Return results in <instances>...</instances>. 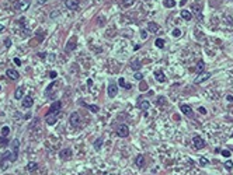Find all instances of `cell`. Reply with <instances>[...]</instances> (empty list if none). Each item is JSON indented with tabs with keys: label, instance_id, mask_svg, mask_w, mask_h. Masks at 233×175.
I'll return each instance as SVG.
<instances>
[{
	"label": "cell",
	"instance_id": "obj_1",
	"mask_svg": "<svg viewBox=\"0 0 233 175\" xmlns=\"http://www.w3.org/2000/svg\"><path fill=\"white\" fill-rule=\"evenodd\" d=\"M13 161H14V158H13V153H11V151H6V153L3 154L2 161H0V168H2V169H7Z\"/></svg>",
	"mask_w": 233,
	"mask_h": 175
},
{
	"label": "cell",
	"instance_id": "obj_2",
	"mask_svg": "<svg viewBox=\"0 0 233 175\" xmlns=\"http://www.w3.org/2000/svg\"><path fill=\"white\" fill-rule=\"evenodd\" d=\"M61 108H62V102L61 101H55V102H52V105L49 106V114L59 115L61 114Z\"/></svg>",
	"mask_w": 233,
	"mask_h": 175
},
{
	"label": "cell",
	"instance_id": "obj_3",
	"mask_svg": "<svg viewBox=\"0 0 233 175\" xmlns=\"http://www.w3.org/2000/svg\"><path fill=\"white\" fill-rule=\"evenodd\" d=\"M117 135H118L119 137H127V136L129 135V129H128L127 125H118V126H117Z\"/></svg>",
	"mask_w": 233,
	"mask_h": 175
},
{
	"label": "cell",
	"instance_id": "obj_4",
	"mask_svg": "<svg viewBox=\"0 0 233 175\" xmlns=\"http://www.w3.org/2000/svg\"><path fill=\"white\" fill-rule=\"evenodd\" d=\"M192 143H194V147L197 148V150H200V148H204V147H205V142H204V139H201L200 136H194Z\"/></svg>",
	"mask_w": 233,
	"mask_h": 175
},
{
	"label": "cell",
	"instance_id": "obj_5",
	"mask_svg": "<svg viewBox=\"0 0 233 175\" xmlns=\"http://www.w3.org/2000/svg\"><path fill=\"white\" fill-rule=\"evenodd\" d=\"M69 121H70V125H73V126H80V116H79V114L77 112H73L72 115H70V118H69Z\"/></svg>",
	"mask_w": 233,
	"mask_h": 175
},
{
	"label": "cell",
	"instance_id": "obj_6",
	"mask_svg": "<svg viewBox=\"0 0 233 175\" xmlns=\"http://www.w3.org/2000/svg\"><path fill=\"white\" fill-rule=\"evenodd\" d=\"M108 97L110 98H114L115 95H117V93H118V87H117V84L115 83H110V85H108Z\"/></svg>",
	"mask_w": 233,
	"mask_h": 175
},
{
	"label": "cell",
	"instance_id": "obj_7",
	"mask_svg": "<svg viewBox=\"0 0 233 175\" xmlns=\"http://www.w3.org/2000/svg\"><path fill=\"white\" fill-rule=\"evenodd\" d=\"M58 116L59 115H55V114H46V116H45V121H46V123L49 125V126H52V125H55L56 123V121H58Z\"/></svg>",
	"mask_w": 233,
	"mask_h": 175
},
{
	"label": "cell",
	"instance_id": "obj_8",
	"mask_svg": "<svg viewBox=\"0 0 233 175\" xmlns=\"http://www.w3.org/2000/svg\"><path fill=\"white\" fill-rule=\"evenodd\" d=\"M180 109L183 111V114H184V115H187L188 118H192V116H194V112H192V109H191L188 105H185V104H181Z\"/></svg>",
	"mask_w": 233,
	"mask_h": 175
},
{
	"label": "cell",
	"instance_id": "obj_9",
	"mask_svg": "<svg viewBox=\"0 0 233 175\" xmlns=\"http://www.w3.org/2000/svg\"><path fill=\"white\" fill-rule=\"evenodd\" d=\"M65 4H66V7L69 10H76L79 7V0H66Z\"/></svg>",
	"mask_w": 233,
	"mask_h": 175
},
{
	"label": "cell",
	"instance_id": "obj_10",
	"mask_svg": "<svg viewBox=\"0 0 233 175\" xmlns=\"http://www.w3.org/2000/svg\"><path fill=\"white\" fill-rule=\"evenodd\" d=\"M6 76L9 77V79H11V80H18V77H20L18 72H15L14 69H9V70L6 72Z\"/></svg>",
	"mask_w": 233,
	"mask_h": 175
},
{
	"label": "cell",
	"instance_id": "obj_11",
	"mask_svg": "<svg viewBox=\"0 0 233 175\" xmlns=\"http://www.w3.org/2000/svg\"><path fill=\"white\" fill-rule=\"evenodd\" d=\"M209 77H211V73H202V74H200L195 79V84H200V83H202V81H205V80H208Z\"/></svg>",
	"mask_w": 233,
	"mask_h": 175
},
{
	"label": "cell",
	"instance_id": "obj_12",
	"mask_svg": "<svg viewBox=\"0 0 233 175\" xmlns=\"http://www.w3.org/2000/svg\"><path fill=\"white\" fill-rule=\"evenodd\" d=\"M32 104H34V101H32L31 97H24V98H23V106H24V108H31Z\"/></svg>",
	"mask_w": 233,
	"mask_h": 175
},
{
	"label": "cell",
	"instance_id": "obj_13",
	"mask_svg": "<svg viewBox=\"0 0 233 175\" xmlns=\"http://www.w3.org/2000/svg\"><path fill=\"white\" fill-rule=\"evenodd\" d=\"M59 156H61V158H65V160H67V158L72 156V150H70V148H63V150H61Z\"/></svg>",
	"mask_w": 233,
	"mask_h": 175
},
{
	"label": "cell",
	"instance_id": "obj_14",
	"mask_svg": "<svg viewBox=\"0 0 233 175\" xmlns=\"http://www.w3.org/2000/svg\"><path fill=\"white\" fill-rule=\"evenodd\" d=\"M148 30L150 31V34H157L159 32V25L156 23H149L148 24Z\"/></svg>",
	"mask_w": 233,
	"mask_h": 175
},
{
	"label": "cell",
	"instance_id": "obj_15",
	"mask_svg": "<svg viewBox=\"0 0 233 175\" xmlns=\"http://www.w3.org/2000/svg\"><path fill=\"white\" fill-rule=\"evenodd\" d=\"M154 77H156V80H157L159 83H164V81H166V77H164V74L162 72H154Z\"/></svg>",
	"mask_w": 233,
	"mask_h": 175
},
{
	"label": "cell",
	"instance_id": "obj_16",
	"mask_svg": "<svg viewBox=\"0 0 233 175\" xmlns=\"http://www.w3.org/2000/svg\"><path fill=\"white\" fill-rule=\"evenodd\" d=\"M135 164H136V167H143L145 165V157L139 154L136 157V160H135Z\"/></svg>",
	"mask_w": 233,
	"mask_h": 175
},
{
	"label": "cell",
	"instance_id": "obj_17",
	"mask_svg": "<svg viewBox=\"0 0 233 175\" xmlns=\"http://www.w3.org/2000/svg\"><path fill=\"white\" fill-rule=\"evenodd\" d=\"M23 97H24V88L18 87L17 90H15V100H21Z\"/></svg>",
	"mask_w": 233,
	"mask_h": 175
},
{
	"label": "cell",
	"instance_id": "obj_18",
	"mask_svg": "<svg viewBox=\"0 0 233 175\" xmlns=\"http://www.w3.org/2000/svg\"><path fill=\"white\" fill-rule=\"evenodd\" d=\"M138 105H139L140 109H143V111H148L149 106H150V104H149V101H140V102H138Z\"/></svg>",
	"mask_w": 233,
	"mask_h": 175
},
{
	"label": "cell",
	"instance_id": "obj_19",
	"mask_svg": "<svg viewBox=\"0 0 233 175\" xmlns=\"http://www.w3.org/2000/svg\"><path fill=\"white\" fill-rule=\"evenodd\" d=\"M37 168H38V164H37V163H34V161H30V163L27 164V169H28V171H31V172H32V171H35Z\"/></svg>",
	"mask_w": 233,
	"mask_h": 175
},
{
	"label": "cell",
	"instance_id": "obj_20",
	"mask_svg": "<svg viewBox=\"0 0 233 175\" xmlns=\"http://www.w3.org/2000/svg\"><path fill=\"white\" fill-rule=\"evenodd\" d=\"M75 48H76V42H75V39H70L69 42H67V45H66V51H67V52H70V51H73Z\"/></svg>",
	"mask_w": 233,
	"mask_h": 175
},
{
	"label": "cell",
	"instance_id": "obj_21",
	"mask_svg": "<svg viewBox=\"0 0 233 175\" xmlns=\"http://www.w3.org/2000/svg\"><path fill=\"white\" fill-rule=\"evenodd\" d=\"M181 17L184 18L185 21H190V20H191V13L187 11V10H183V11H181Z\"/></svg>",
	"mask_w": 233,
	"mask_h": 175
},
{
	"label": "cell",
	"instance_id": "obj_22",
	"mask_svg": "<svg viewBox=\"0 0 233 175\" xmlns=\"http://www.w3.org/2000/svg\"><path fill=\"white\" fill-rule=\"evenodd\" d=\"M163 4L166 7H169V9H173V7L176 6V2H174V0H164Z\"/></svg>",
	"mask_w": 233,
	"mask_h": 175
},
{
	"label": "cell",
	"instance_id": "obj_23",
	"mask_svg": "<svg viewBox=\"0 0 233 175\" xmlns=\"http://www.w3.org/2000/svg\"><path fill=\"white\" fill-rule=\"evenodd\" d=\"M0 133H2V136H3V137H7V136H9V133H10V127L9 126H3V127H2V130H0Z\"/></svg>",
	"mask_w": 233,
	"mask_h": 175
},
{
	"label": "cell",
	"instance_id": "obj_24",
	"mask_svg": "<svg viewBox=\"0 0 233 175\" xmlns=\"http://www.w3.org/2000/svg\"><path fill=\"white\" fill-rule=\"evenodd\" d=\"M131 67H132L133 70H139V69H140V62H139V60H132V63H131Z\"/></svg>",
	"mask_w": 233,
	"mask_h": 175
},
{
	"label": "cell",
	"instance_id": "obj_25",
	"mask_svg": "<svg viewBox=\"0 0 233 175\" xmlns=\"http://www.w3.org/2000/svg\"><path fill=\"white\" fill-rule=\"evenodd\" d=\"M101 144H103V139H101V137H98V139L94 142V148H96V150H100Z\"/></svg>",
	"mask_w": 233,
	"mask_h": 175
},
{
	"label": "cell",
	"instance_id": "obj_26",
	"mask_svg": "<svg viewBox=\"0 0 233 175\" xmlns=\"http://www.w3.org/2000/svg\"><path fill=\"white\" fill-rule=\"evenodd\" d=\"M204 69H205V63H204V60H200L197 63V72H204Z\"/></svg>",
	"mask_w": 233,
	"mask_h": 175
},
{
	"label": "cell",
	"instance_id": "obj_27",
	"mask_svg": "<svg viewBox=\"0 0 233 175\" xmlns=\"http://www.w3.org/2000/svg\"><path fill=\"white\" fill-rule=\"evenodd\" d=\"M154 43H156V46H157V48H160V49L164 48V39H162V38H157Z\"/></svg>",
	"mask_w": 233,
	"mask_h": 175
},
{
	"label": "cell",
	"instance_id": "obj_28",
	"mask_svg": "<svg viewBox=\"0 0 233 175\" xmlns=\"http://www.w3.org/2000/svg\"><path fill=\"white\" fill-rule=\"evenodd\" d=\"M83 105L87 106V108L90 109L91 112H98V106H97V105H86V104H83Z\"/></svg>",
	"mask_w": 233,
	"mask_h": 175
},
{
	"label": "cell",
	"instance_id": "obj_29",
	"mask_svg": "<svg viewBox=\"0 0 233 175\" xmlns=\"http://www.w3.org/2000/svg\"><path fill=\"white\" fill-rule=\"evenodd\" d=\"M225 168H226L227 171H230V169L233 168V163H232L230 160H229V161H226V163H225Z\"/></svg>",
	"mask_w": 233,
	"mask_h": 175
},
{
	"label": "cell",
	"instance_id": "obj_30",
	"mask_svg": "<svg viewBox=\"0 0 233 175\" xmlns=\"http://www.w3.org/2000/svg\"><path fill=\"white\" fill-rule=\"evenodd\" d=\"M118 84L121 85V87H125V88H129V84L127 85V83H125V80L124 79H119L118 80Z\"/></svg>",
	"mask_w": 233,
	"mask_h": 175
},
{
	"label": "cell",
	"instance_id": "obj_31",
	"mask_svg": "<svg viewBox=\"0 0 233 175\" xmlns=\"http://www.w3.org/2000/svg\"><path fill=\"white\" fill-rule=\"evenodd\" d=\"M7 143H9V139H7V137H3V136H2V137H0V146H6Z\"/></svg>",
	"mask_w": 233,
	"mask_h": 175
},
{
	"label": "cell",
	"instance_id": "obj_32",
	"mask_svg": "<svg viewBox=\"0 0 233 175\" xmlns=\"http://www.w3.org/2000/svg\"><path fill=\"white\" fill-rule=\"evenodd\" d=\"M171 34H173V36H176V38H178V36L181 35V31H180L178 28H176V30H173V32H171Z\"/></svg>",
	"mask_w": 233,
	"mask_h": 175
},
{
	"label": "cell",
	"instance_id": "obj_33",
	"mask_svg": "<svg viewBox=\"0 0 233 175\" xmlns=\"http://www.w3.org/2000/svg\"><path fill=\"white\" fill-rule=\"evenodd\" d=\"M4 46H6V48H10V46H11V39H10V38H6V39H4Z\"/></svg>",
	"mask_w": 233,
	"mask_h": 175
},
{
	"label": "cell",
	"instance_id": "obj_34",
	"mask_svg": "<svg viewBox=\"0 0 233 175\" xmlns=\"http://www.w3.org/2000/svg\"><path fill=\"white\" fill-rule=\"evenodd\" d=\"M133 77H135V80H138V81H140V80L143 79L142 73H135V76H133Z\"/></svg>",
	"mask_w": 233,
	"mask_h": 175
},
{
	"label": "cell",
	"instance_id": "obj_35",
	"mask_svg": "<svg viewBox=\"0 0 233 175\" xmlns=\"http://www.w3.org/2000/svg\"><path fill=\"white\" fill-rule=\"evenodd\" d=\"M208 163H209V161L206 160L205 157H201V158H200V164H201V165H206Z\"/></svg>",
	"mask_w": 233,
	"mask_h": 175
},
{
	"label": "cell",
	"instance_id": "obj_36",
	"mask_svg": "<svg viewBox=\"0 0 233 175\" xmlns=\"http://www.w3.org/2000/svg\"><path fill=\"white\" fill-rule=\"evenodd\" d=\"M222 156H223V157H230V151L229 150H222Z\"/></svg>",
	"mask_w": 233,
	"mask_h": 175
},
{
	"label": "cell",
	"instance_id": "obj_37",
	"mask_svg": "<svg viewBox=\"0 0 233 175\" xmlns=\"http://www.w3.org/2000/svg\"><path fill=\"white\" fill-rule=\"evenodd\" d=\"M198 111H200L202 115H205V114H206V109L204 108V106H200V108H198Z\"/></svg>",
	"mask_w": 233,
	"mask_h": 175
},
{
	"label": "cell",
	"instance_id": "obj_38",
	"mask_svg": "<svg viewBox=\"0 0 233 175\" xmlns=\"http://www.w3.org/2000/svg\"><path fill=\"white\" fill-rule=\"evenodd\" d=\"M132 3H133V0H124V4H125V6H131Z\"/></svg>",
	"mask_w": 233,
	"mask_h": 175
},
{
	"label": "cell",
	"instance_id": "obj_39",
	"mask_svg": "<svg viewBox=\"0 0 233 175\" xmlns=\"http://www.w3.org/2000/svg\"><path fill=\"white\" fill-rule=\"evenodd\" d=\"M14 63L17 64V66H20V64H21V60H20L18 57H14Z\"/></svg>",
	"mask_w": 233,
	"mask_h": 175
},
{
	"label": "cell",
	"instance_id": "obj_40",
	"mask_svg": "<svg viewBox=\"0 0 233 175\" xmlns=\"http://www.w3.org/2000/svg\"><path fill=\"white\" fill-rule=\"evenodd\" d=\"M140 90H142V91H146V84H145V83H142V85H140Z\"/></svg>",
	"mask_w": 233,
	"mask_h": 175
},
{
	"label": "cell",
	"instance_id": "obj_41",
	"mask_svg": "<svg viewBox=\"0 0 233 175\" xmlns=\"http://www.w3.org/2000/svg\"><path fill=\"white\" fill-rule=\"evenodd\" d=\"M146 36H148V32H146V31H142V38L145 39Z\"/></svg>",
	"mask_w": 233,
	"mask_h": 175
},
{
	"label": "cell",
	"instance_id": "obj_42",
	"mask_svg": "<svg viewBox=\"0 0 233 175\" xmlns=\"http://www.w3.org/2000/svg\"><path fill=\"white\" fill-rule=\"evenodd\" d=\"M56 77V72H51V79H55Z\"/></svg>",
	"mask_w": 233,
	"mask_h": 175
},
{
	"label": "cell",
	"instance_id": "obj_43",
	"mask_svg": "<svg viewBox=\"0 0 233 175\" xmlns=\"http://www.w3.org/2000/svg\"><path fill=\"white\" fill-rule=\"evenodd\" d=\"M58 14H59V11H53V13H52V14H51V17H56Z\"/></svg>",
	"mask_w": 233,
	"mask_h": 175
},
{
	"label": "cell",
	"instance_id": "obj_44",
	"mask_svg": "<svg viewBox=\"0 0 233 175\" xmlns=\"http://www.w3.org/2000/svg\"><path fill=\"white\" fill-rule=\"evenodd\" d=\"M227 101H230V102H233V97H232V95H227Z\"/></svg>",
	"mask_w": 233,
	"mask_h": 175
},
{
	"label": "cell",
	"instance_id": "obj_45",
	"mask_svg": "<svg viewBox=\"0 0 233 175\" xmlns=\"http://www.w3.org/2000/svg\"><path fill=\"white\" fill-rule=\"evenodd\" d=\"M87 84H88V85H93V80L88 79V80H87Z\"/></svg>",
	"mask_w": 233,
	"mask_h": 175
},
{
	"label": "cell",
	"instance_id": "obj_46",
	"mask_svg": "<svg viewBox=\"0 0 233 175\" xmlns=\"http://www.w3.org/2000/svg\"><path fill=\"white\" fill-rule=\"evenodd\" d=\"M185 3H187V0H181V2H180V6H184Z\"/></svg>",
	"mask_w": 233,
	"mask_h": 175
},
{
	"label": "cell",
	"instance_id": "obj_47",
	"mask_svg": "<svg viewBox=\"0 0 233 175\" xmlns=\"http://www.w3.org/2000/svg\"><path fill=\"white\" fill-rule=\"evenodd\" d=\"M2 30H3V27H2V25H0V31H2Z\"/></svg>",
	"mask_w": 233,
	"mask_h": 175
},
{
	"label": "cell",
	"instance_id": "obj_48",
	"mask_svg": "<svg viewBox=\"0 0 233 175\" xmlns=\"http://www.w3.org/2000/svg\"><path fill=\"white\" fill-rule=\"evenodd\" d=\"M0 90H2V87H0Z\"/></svg>",
	"mask_w": 233,
	"mask_h": 175
},
{
	"label": "cell",
	"instance_id": "obj_49",
	"mask_svg": "<svg viewBox=\"0 0 233 175\" xmlns=\"http://www.w3.org/2000/svg\"><path fill=\"white\" fill-rule=\"evenodd\" d=\"M25 2H28V0H25Z\"/></svg>",
	"mask_w": 233,
	"mask_h": 175
}]
</instances>
